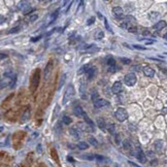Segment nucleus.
I'll return each mask as SVG.
<instances>
[{
  "instance_id": "nucleus-1",
  "label": "nucleus",
  "mask_w": 167,
  "mask_h": 167,
  "mask_svg": "<svg viewBox=\"0 0 167 167\" xmlns=\"http://www.w3.org/2000/svg\"><path fill=\"white\" fill-rule=\"evenodd\" d=\"M39 77H40V70L39 69H36L35 72L33 73L32 75V80H31V92L34 93L36 91V89L38 88V85H39Z\"/></svg>"
},
{
  "instance_id": "nucleus-2",
  "label": "nucleus",
  "mask_w": 167,
  "mask_h": 167,
  "mask_svg": "<svg viewBox=\"0 0 167 167\" xmlns=\"http://www.w3.org/2000/svg\"><path fill=\"white\" fill-rule=\"evenodd\" d=\"M116 118L119 120L120 122H124L128 119V112L124 107H119L116 110Z\"/></svg>"
},
{
  "instance_id": "nucleus-3",
  "label": "nucleus",
  "mask_w": 167,
  "mask_h": 167,
  "mask_svg": "<svg viewBox=\"0 0 167 167\" xmlns=\"http://www.w3.org/2000/svg\"><path fill=\"white\" fill-rule=\"evenodd\" d=\"M124 83L129 87L134 86L135 83H136V75H135L134 73H128V74H126L125 77H124Z\"/></svg>"
},
{
  "instance_id": "nucleus-4",
  "label": "nucleus",
  "mask_w": 167,
  "mask_h": 167,
  "mask_svg": "<svg viewBox=\"0 0 167 167\" xmlns=\"http://www.w3.org/2000/svg\"><path fill=\"white\" fill-rule=\"evenodd\" d=\"M73 95H74V88H73V86L70 84V85H68L67 89H66V92H65V95H64V98H63V104H65L67 102Z\"/></svg>"
},
{
  "instance_id": "nucleus-5",
  "label": "nucleus",
  "mask_w": 167,
  "mask_h": 167,
  "mask_svg": "<svg viewBox=\"0 0 167 167\" xmlns=\"http://www.w3.org/2000/svg\"><path fill=\"white\" fill-rule=\"evenodd\" d=\"M53 67H54V65H53V61L52 60H50L49 61V63L46 64L45 66V68H44V80H46L49 79V76L51 75V73L53 71Z\"/></svg>"
},
{
  "instance_id": "nucleus-6",
  "label": "nucleus",
  "mask_w": 167,
  "mask_h": 167,
  "mask_svg": "<svg viewBox=\"0 0 167 167\" xmlns=\"http://www.w3.org/2000/svg\"><path fill=\"white\" fill-rule=\"evenodd\" d=\"M109 105V102L105 99H97L94 101V106L96 108H102V107H106Z\"/></svg>"
},
{
  "instance_id": "nucleus-7",
  "label": "nucleus",
  "mask_w": 167,
  "mask_h": 167,
  "mask_svg": "<svg viewBox=\"0 0 167 167\" xmlns=\"http://www.w3.org/2000/svg\"><path fill=\"white\" fill-rule=\"evenodd\" d=\"M135 157L137 158V160L140 163H145L146 162V155L143 153L139 147L137 149V153H136V155H135Z\"/></svg>"
},
{
  "instance_id": "nucleus-8",
  "label": "nucleus",
  "mask_w": 167,
  "mask_h": 167,
  "mask_svg": "<svg viewBox=\"0 0 167 167\" xmlns=\"http://www.w3.org/2000/svg\"><path fill=\"white\" fill-rule=\"evenodd\" d=\"M123 90V85L121 81H116V83L112 85V88H111V91L112 93H115V94H119V93H121Z\"/></svg>"
},
{
  "instance_id": "nucleus-9",
  "label": "nucleus",
  "mask_w": 167,
  "mask_h": 167,
  "mask_svg": "<svg viewBox=\"0 0 167 167\" xmlns=\"http://www.w3.org/2000/svg\"><path fill=\"white\" fill-rule=\"evenodd\" d=\"M112 13H114V15H116V18L121 19V18H124V10L122 7L120 6H115L114 8H112Z\"/></svg>"
},
{
  "instance_id": "nucleus-10",
  "label": "nucleus",
  "mask_w": 167,
  "mask_h": 167,
  "mask_svg": "<svg viewBox=\"0 0 167 167\" xmlns=\"http://www.w3.org/2000/svg\"><path fill=\"white\" fill-rule=\"evenodd\" d=\"M143 73H145V76H149V77H153L155 75V70L150 67V66H146V67L143 68Z\"/></svg>"
},
{
  "instance_id": "nucleus-11",
  "label": "nucleus",
  "mask_w": 167,
  "mask_h": 167,
  "mask_svg": "<svg viewBox=\"0 0 167 167\" xmlns=\"http://www.w3.org/2000/svg\"><path fill=\"white\" fill-rule=\"evenodd\" d=\"M30 115H31L30 109H29V108H27V109H26L24 112H22L21 122H22V123H25V122H27V121H28V120L30 119Z\"/></svg>"
},
{
  "instance_id": "nucleus-12",
  "label": "nucleus",
  "mask_w": 167,
  "mask_h": 167,
  "mask_svg": "<svg viewBox=\"0 0 167 167\" xmlns=\"http://www.w3.org/2000/svg\"><path fill=\"white\" fill-rule=\"evenodd\" d=\"M30 5H29V2L28 1H20L18 3V8L20 10L25 11L27 8H29Z\"/></svg>"
},
{
  "instance_id": "nucleus-13",
  "label": "nucleus",
  "mask_w": 167,
  "mask_h": 167,
  "mask_svg": "<svg viewBox=\"0 0 167 167\" xmlns=\"http://www.w3.org/2000/svg\"><path fill=\"white\" fill-rule=\"evenodd\" d=\"M73 112H74V115L76 116H79V118H83L84 115L86 114V112L84 111V109L80 106H75L74 109H73Z\"/></svg>"
},
{
  "instance_id": "nucleus-14",
  "label": "nucleus",
  "mask_w": 167,
  "mask_h": 167,
  "mask_svg": "<svg viewBox=\"0 0 167 167\" xmlns=\"http://www.w3.org/2000/svg\"><path fill=\"white\" fill-rule=\"evenodd\" d=\"M85 52L86 53H95L97 51H99V48H96L95 45L90 44V45H84Z\"/></svg>"
},
{
  "instance_id": "nucleus-15",
  "label": "nucleus",
  "mask_w": 167,
  "mask_h": 167,
  "mask_svg": "<svg viewBox=\"0 0 167 167\" xmlns=\"http://www.w3.org/2000/svg\"><path fill=\"white\" fill-rule=\"evenodd\" d=\"M154 146H155V151L157 153H161L163 150V141L162 140H156L154 142Z\"/></svg>"
},
{
  "instance_id": "nucleus-16",
  "label": "nucleus",
  "mask_w": 167,
  "mask_h": 167,
  "mask_svg": "<svg viewBox=\"0 0 167 167\" xmlns=\"http://www.w3.org/2000/svg\"><path fill=\"white\" fill-rule=\"evenodd\" d=\"M96 73H97V69L91 67L90 69H88V70H87V79L91 80L93 77L96 75Z\"/></svg>"
},
{
  "instance_id": "nucleus-17",
  "label": "nucleus",
  "mask_w": 167,
  "mask_h": 167,
  "mask_svg": "<svg viewBox=\"0 0 167 167\" xmlns=\"http://www.w3.org/2000/svg\"><path fill=\"white\" fill-rule=\"evenodd\" d=\"M97 126H98L99 129H101V130L106 129V124H105V121H104L103 118H98V119H97Z\"/></svg>"
},
{
  "instance_id": "nucleus-18",
  "label": "nucleus",
  "mask_w": 167,
  "mask_h": 167,
  "mask_svg": "<svg viewBox=\"0 0 167 167\" xmlns=\"http://www.w3.org/2000/svg\"><path fill=\"white\" fill-rule=\"evenodd\" d=\"M165 27H166V22L164 20L159 21V22H157L156 24L154 25V28L156 30H162L163 28H165Z\"/></svg>"
},
{
  "instance_id": "nucleus-19",
  "label": "nucleus",
  "mask_w": 167,
  "mask_h": 167,
  "mask_svg": "<svg viewBox=\"0 0 167 167\" xmlns=\"http://www.w3.org/2000/svg\"><path fill=\"white\" fill-rule=\"evenodd\" d=\"M69 133L71 134V136L73 138H75V139L80 138V133H79V131H77L75 128H70V129H69Z\"/></svg>"
},
{
  "instance_id": "nucleus-20",
  "label": "nucleus",
  "mask_w": 167,
  "mask_h": 167,
  "mask_svg": "<svg viewBox=\"0 0 167 167\" xmlns=\"http://www.w3.org/2000/svg\"><path fill=\"white\" fill-rule=\"evenodd\" d=\"M123 147H124V150H126V151H132V145L128 139H125V140L123 141Z\"/></svg>"
},
{
  "instance_id": "nucleus-21",
  "label": "nucleus",
  "mask_w": 167,
  "mask_h": 167,
  "mask_svg": "<svg viewBox=\"0 0 167 167\" xmlns=\"http://www.w3.org/2000/svg\"><path fill=\"white\" fill-rule=\"evenodd\" d=\"M83 118L85 119V121H86V124H88V125L90 126V127H92V128H94V127H95V124H94V122H93L92 120H91V119H90V118H89V116H87V114H85Z\"/></svg>"
},
{
  "instance_id": "nucleus-22",
  "label": "nucleus",
  "mask_w": 167,
  "mask_h": 167,
  "mask_svg": "<svg viewBox=\"0 0 167 167\" xmlns=\"http://www.w3.org/2000/svg\"><path fill=\"white\" fill-rule=\"evenodd\" d=\"M103 37H104V32L102 30L98 29L96 31V33H95V38H96V39H98V40H100V39H102Z\"/></svg>"
},
{
  "instance_id": "nucleus-23",
  "label": "nucleus",
  "mask_w": 167,
  "mask_h": 167,
  "mask_svg": "<svg viewBox=\"0 0 167 167\" xmlns=\"http://www.w3.org/2000/svg\"><path fill=\"white\" fill-rule=\"evenodd\" d=\"M79 125L83 128L84 131H88V132H93V131H94V129H93L92 127L89 126L88 124H79Z\"/></svg>"
},
{
  "instance_id": "nucleus-24",
  "label": "nucleus",
  "mask_w": 167,
  "mask_h": 167,
  "mask_svg": "<svg viewBox=\"0 0 167 167\" xmlns=\"http://www.w3.org/2000/svg\"><path fill=\"white\" fill-rule=\"evenodd\" d=\"M88 141H89V143H90L91 145H93V146H98V141H97V139L95 138V137H92V136H90L88 138Z\"/></svg>"
},
{
  "instance_id": "nucleus-25",
  "label": "nucleus",
  "mask_w": 167,
  "mask_h": 167,
  "mask_svg": "<svg viewBox=\"0 0 167 167\" xmlns=\"http://www.w3.org/2000/svg\"><path fill=\"white\" fill-rule=\"evenodd\" d=\"M77 147H79L80 150H87L89 145H88V143L87 142H85V141H80L79 143H77Z\"/></svg>"
},
{
  "instance_id": "nucleus-26",
  "label": "nucleus",
  "mask_w": 167,
  "mask_h": 167,
  "mask_svg": "<svg viewBox=\"0 0 167 167\" xmlns=\"http://www.w3.org/2000/svg\"><path fill=\"white\" fill-rule=\"evenodd\" d=\"M65 80H66V75H65V74H62L61 79H60V81H59V85H58V88H57V90H58V91L61 90L62 86H63V85L65 84Z\"/></svg>"
},
{
  "instance_id": "nucleus-27",
  "label": "nucleus",
  "mask_w": 167,
  "mask_h": 167,
  "mask_svg": "<svg viewBox=\"0 0 167 167\" xmlns=\"http://www.w3.org/2000/svg\"><path fill=\"white\" fill-rule=\"evenodd\" d=\"M90 68H91L90 65H84L83 67H80L77 73H79V74H81V73H84V72H87V70H88V69H90Z\"/></svg>"
},
{
  "instance_id": "nucleus-28",
  "label": "nucleus",
  "mask_w": 167,
  "mask_h": 167,
  "mask_svg": "<svg viewBox=\"0 0 167 167\" xmlns=\"http://www.w3.org/2000/svg\"><path fill=\"white\" fill-rule=\"evenodd\" d=\"M62 122H63L64 124H66V125H69V124H71L72 120H71L70 116H63V118H62Z\"/></svg>"
},
{
  "instance_id": "nucleus-29",
  "label": "nucleus",
  "mask_w": 167,
  "mask_h": 167,
  "mask_svg": "<svg viewBox=\"0 0 167 167\" xmlns=\"http://www.w3.org/2000/svg\"><path fill=\"white\" fill-rule=\"evenodd\" d=\"M51 154H52V158L54 160H56L57 163H59V158H58V154H57V151L55 149H52L51 150Z\"/></svg>"
},
{
  "instance_id": "nucleus-30",
  "label": "nucleus",
  "mask_w": 167,
  "mask_h": 167,
  "mask_svg": "<svg viewBox=\"0 0 167 167\" xmlns=\"http://www.w3.org/2000/svg\"><path fill=\"white\" fill-rule=\"evenodd\" d=\"M58 13H59V10H56L55 13H53V14L51 15V19H50V23H49V24H52V23L56 20L57 17H58ZM49 24H48V25H49Z\"/></svg>"
},
{
  "instance_id": "nucleus-31",
  "label": "nucleus",
  "mask_w": 167,
  "mask_h": 167,
  "mask_svg": "<svg viewBox=\"0 0 167 167\" xmlns=\"http://www.w3.org/2000/svg\"><path fill=\"white\" fill-rule=\"evenodd\" d=\"M94 159H96L97 161H99V162H104V161H109L108 159H106L105 157H103V156H100V155H95L94 156Z\"/></svg>"
},
{
  "instance_id": "nucleus-32",
  "label": "nucleus",
  "mask_w": 167,
  "mask_h": 167,
  "mask_svg": "<svg viewBox=\"0 0 167 167\" xmlns=\"http://www.w3.org/2000/svg\"><path fill=\"white\" fill-rule=\"evenodd\" d=\"M80 94H81V98L83 99H86L87 97H86V94H85V84L84 83H81V85H80Z\"/></svg>"
},
{
  "instance_id": "nucleus-33",
  "label": "nucleus",
  "mask_w": 167,
  "mask_h": 167,
  "mask_svg": "<svg viewBox=\"0 0 167 167\" xmlns=\"http://www.w3.org/2000/svg\"><path fill=\"white\" fill-rule=\"evenodd\" d=\"M106 63L111 67V66H115V65H116V60H115L112 57H108V58H107V62H106Z\"/></svg>"
},
{
  "instance_id": "nucleus-34",
  "label": "nucleus",
  "mask_w": 167,
  "mask_h": 167,
  "mask_svg": "<svg viewBox=\"0 0 167 167\" xmlns=\"http://www.w3.org/2000/svg\"><path fill=\"white\" fill-rule=\"evenodd\" d=\"M15 75V74H14V71H11V70H7V71L4 72V76L5 77H8V79H13Z\"/></svg>"
},
{
  "instance_id": "nucleus-35",
  "label": "nucleus",
  "mask_w": 167,
  "mask_h": 167,
  "mask_svg": "<svg viewBox=\"0 0 167 167\" xmlns=\"http://www.w3.org/2000/svg\"><path fill=\"white\" fill-rule=\"evenodd\" d=\"M115 125H112V124H110V125H108L107 126V130H108V132H109L110 134H115Z\"/></svg>"
},
{
  "instance_id": "nucleus-36",
  "label": "nucleus",
  "mask_w": 167,
  "mask_h": 167,
  "mask_svg": "<svg viewBox=\"0 0 167 167\" xmlns=\"http://www.w3.org/2000/svg\"><path fill=\"white\" fill-rule=\"evenodd\" d=\"M20 29H21V27H19V26H17V27H14V28H11V29L8 31V33H9V34L17 33V32H19V31H20Z\"/></svg>"
},
{
  "instance_id": "nucleus-37",
  "label": "nucleus",
  "mask_w": 167,
  "mask_h": 167,
  "mask_svg": "<svg viewBox=\"0 0 167 167\" xmlns=\"http://www.w3.org/2000/svg\"><path fill=\"white\" fill-rule=\"evenodd\" d=\"M132 48L135 49V50H139V51H145L146 50L145 46H141V45H138V44H133Z\"/></svg>"
},
{
  "instance_id": "nucleus-38",
  "label": "nucleus",
  "mask_w": 167,
  "mask_h": 167,
  "mask_svg": "<svg viewBox=\"0 0 167 167\" xmlns=\"http://www.w3.org/2000/svg\"><path fill=\"white\" fill-rule=\"evenodd\" d=\"M83 158H84V159H86V160L92 161V160H94V155H91V154H88V155H83Z\"/></svg>"
},
{
  "instance_id": "nucleus-39",
  "label": "nucleus",
  "mask_w": 167,
  "mask_h": 167,
  "mask_svg": "<svg viewBox=\"0 0 167 167\" xmlns=\"http://www.w3.org/2000/svg\"><path fill=\"white\" fill-rule=\"evenodd\" d=\"M120 61L124 64H130L131 63V60L128 59V58H120Z\"/></svg>"
},
{
  "instance_id": "nucleus-40",
  "label": "nucleus",
  "mask_w": 167,
  "mask_h": 167,
  "mask_svg": "<svg viewBox=\"0 0 167 167\" xmlns=\"http://www.w3.org/2000/svg\"><path fill=\"white\" fill-rule=\"evenodd\" d=\"M15 81H17V75H15L13 79H11V81L8 84V86H9V88H13L14 86H15Z\"/></svg>"
},
{
  "instance_id": "nucleus-41",
  "label": "nucleus",
  "mask_w": 167,
  "mask_h": 167,
  "mask_svg": "<svg viewBox=\"0 0 167 167\" xmlns=\"http://www.w3.org/2000/svg\"><path fill=\"white\" fill-rule=\"evenodd\" d=\"M129 32H132V33H136L137 32V27L136 26H131V27H129V28L127 29Z\"/></svg>"
},
{
  "instance_id": "nucleus-42",
  "label": "nucleus",
  "mask_w": 167,
  "mask_h": 167,
  "mask_svg": "<svg viewBox=\"0 0 167 167\" xmlns=\"http://www.w3.org/2000/svg\"><path fill=\"white\" fill-rule=\"evenodd\" d=\"M37 19H38V15H37L36 14H35V15H30V18H29V22H31V23H32V22H35Z\"/></svg>"
},
{
  "instance_id": "nucleus-43",
  "label": "nucleus",
  "mask_w": 167,
  "mask_h": 167,
  "mask_svg": "<svg viewBox=\"0 0 167 167\" xmlns=\"http://www.w3.org/2000/svg\"><path fill=\"white\" fill-rule=\"evenodd\" d=\"M61 130H62L61 124H60V123H58L57 125H56V127H55V131L57 132V133H60V132H61Z\"/></svg>"
},
{
  "instance_id": "nucleus-44",
  "label": "nucleus",
  "mask_w": 167,
  "mask_h": 167,
  "mask_svg": "<svg viewBox=\"0 0 167 167\" xmlns=\"http://www.w3.org/2000/svg\"><path fill=\"white\" fill-rule=\"evenodd\" d=\"M98 97H99V94H98V93H97V92H94V93L92 94V100H93V101H95V100L99 99Z\"/></svg>"
},
{
  "instance_id": "nucleus-45",
  "label": "nucleus",
  "mask_w": 167,
  "mask_h": 167,
  "mask_svg": "<svg viewBox=\"0 0 167 167\" xmlns=\"http://www.w3.org/2000/svg\"><path fill=\"white\" fill-rule=\"evenodd\" d=\"M103 21H104V25H105V28H106V30H108V31H111V30H110V27H109V25H108L107 19H106V18H104V19H103Z\"/></svg>"
},
{
  "instance_id": "nucleus-46",
  "label": "nucleus",
  "mask_w": 167,
  "mask_h": 167,
  "mask_svg": "<svg viewBox=\"0 0 167 167\" xmlns=\"http://www.w3.org/2000/svg\"><path fill=\"white\" fill-rule=\"evenodd\" d=\"M150 164H151V166H156V165H158V160H157V159L152 160V161L150 162Z\"/></svg>"
},
{
  "instance_id": "nucleus-47",
  "label": "nucleus",
  "mask_w": 167,
  "mask_h": 167,
  "mask_svg": "<svg viewBox=\"0 0 167 167\" xmlns=\"http://www.w3.org/2000/svg\"><path fill=\"white\" fill-rule=\"evenodd\" d=\"M143 42H145V44H154V40L153 39H145Z\"/></svg>"
},
{
  "instance_id": "nucleus-48",
  "label": "nucleus",
  "mask_w": 167,
  "mask_h": 167,
  "mask_svg": "<svg viewBox=\"0 0 167 167\" xmlns=\"http://www.w3.org/2000/svg\"><path fill=\"white\" fill-rule=\"evenodd\" d=\"M128 163H129V165H130L131 167H141V166H139V165H137V164H135V163L132 162V161H129Z\"/></svg>"
},
{
  "instance_id": "nucleus-49",
  "label": "nucleus",
  "mask_w": 167,
  "mask_h": 167,
  "mask_svg": "<svg viewBox=\"0 0 167 167\" xmlns=\"http://www.w3.org/2000/svg\"><path fill=\"white\" fill-rule=\"evenodd\" d=\"M7 58V55L4 53H0V60H2V59H6Z\"/></svg>"
},
{
  "instance_id": "nucleus-50",
  "label": "nucleus",
  "mask_w": 167,
  "mask_h": 167,
  "mask_svg": "<svg viewBox=\"0 0 167 167\" xmlns=\"http://www.w3.org/2000/svg\"><path fill=\"white\" fill-rule=\"evenodd\" d=\"M34 9L33 8H31V7H29V8H27L25 11H24V15H28L29 13H31V11H33Z\"/></svg>"
},
{
  "instance_id": "nucleus-51",
  "label": "nucleus",
  "mask_w": 167,
  "mask_h": 167,
  "mask_svg": "<svg viewBox=\"0 0 167 167\" xmlns=\"http://www.w3.org/2000/svg\"><path fill=\"white\" fill-rule=\"evenodd\" d=\"M94 21H95V18H91L90 20H88V22H87V24L88 25H92L93 23H94Z\"/></svg>"
},
{
  "instance_id": "nucleus-52",
  "label": "nucleus",
  "mask_w": 167,
  "mask_h": 167,
  "mask_svg": "<svg viewBox=\"0 0 167 167\" xmlns=\"http://www.w3.org/2000/svg\"><path fill=\"white\" fill-rule=\"evenodd\" d=\"M158 15H159V14H158V13H151L150 17H151V19H153V18H156V17H158Z\"/></svg>"
},
{
  "instance_id": "nucleus-53",
  "label": "nucleus",
  "mask_w": 167,
  "mask_h": 167,
  "mask_svg": "<svg viewBox=\"0 0 167 167\" xmlns=\"http://www.w3.org/2000/svg\"><path fill=\"white\" fill-rule=\"evenodd\" d=\"M4 22H5V18L3 17V15H0V25L3 24V23H4Z\"/></svg>"
},
{
  "instance_id": "nucleus-54",
  "label": "nucleus",
  "mask_w": 167,
  "mask_h": 167,
  "mask_svg": "<svg viewBox=\"0 0 167 167\" xmlns=\"http://www.w3.org/2000/svg\"><path fill=\"white\" fill-rule=\"evenodd\" d=\"M115 71H116V67H115V66H111V67L108 68V72H112V73H114Z\"/></svg>"
},
{
  "instance_id": "nucleus-55",
  "label": "nucleus",
  "mask_w": 167,
  "mask_h": 167,
  "mask_svg": "<svg viewBox=\"0 0 167 167\" xmlns=\"http://www.w3.org/2000/svg\"><path fill=\"white\" fill-rule=\"evenodd\" d=\"M40 38H41V36H40V35H39V36H36V37H33L32 39H31V41H33V42H34V41H37V40H39Z\"/></svg>"
},
{
  "instance_id": "nucleus-56",
  "label": "nucleus",
  "mask_w": 167,
  "mask_h": 167,
  "mask_svg": "<svg viewBox=\"0 0 167 167\" xmlns=\"http://www.w3.org/2000/svg\"><path fill=\"white\" fill-rule=\"evenodd\" d=\"M67 160H68L69 162H72V163L74 162V159H73L72 157H67Z\"/></svg>"
},
{
  "instance_id": "nucleus-57",
  "label": "nucleus",
  "mask_w": 167,
  "mask_h": 167,
  "mask_svg": "<svg viewBox=\"0 0 167 167\" xmlns=\"http://www.w3.org/2000/svg\"><path fill=\"white\" fill-rule=\"evenodd\" d=\"M119 137H120V136H119V135H116V143H118V145H119V143H120V141H119Z\"/></svg>"
},
{
  "instance_id": "nucleus-58",
  "label": "nucleus",
  "mask_w": 167,
  "mask_h": 167,
  "mask_svg": "<svg viewBox=\"0 0 167 167\" xmlns=\"http://www.w3.org/2000/svg\"><path fill=\"white\" fill-rule=\"evenodd\" d=\"M37 152L41 153V145H38V146H37Z\"/></svg>"
},
{
  "instance_id": "nucleus-59",
  "label": "nucleus",
  "mask_w": 167,
  "mask_h": 167,
  "mask_svg": "<svg viewBox=\"0 0 167 167\" xmlns=\"http://www.w3.org/2000/svg\"><path fill=\"white\" fill-rule=\"evenodd\" d=\"M146 154H147V155H149V156H151V157H153V154H154V153H153V152H151V151H149V152H147Z\"/></svg>"
},
{
  "instance_id": "nucleus-60",
  "label": "nucleus",
  "mask_w": 167,
  "mask_h": 167,
  "mask_svg": "<svg viewBox=\"0 0 167 167\" xmlns=\"http://www.w3.org/2000/svg\"><path fill=\"white\" fill-rule=\"evenodd\" d=\"M150 32L149 31H143V35H149Z\"/></svg>"
},
{
  "instance_id": "nucleus-61",
  "label": "nucleus",
  "mask_w": 167,
  "mask_h": 167,
  "mask_svg": "<svg viewBox=\"0 0 167 167\" xmlns=\"http://www.w3.org/2000/svg\"><path fill=\"white\" fill-rule=\"evenodd\" d=\"M38 167H44V165H41V164H40V165H39V166H38Z\"/></svg>"
},
{
  "instance_id": "nucleus-62",
  "label": "nucleus",
  "mask_w": 167,
  "mask_h": 167,
  "mask_svg": "<svg viewBox=\"0 0 167 167\" xmlns=\"http://www.w3.org/2000/svg\"><path fill=\"white\" fill-rule=\"evenodd\" d=\"M0 81H1V76H0Z\"/></svg>"
}]
</instances>
